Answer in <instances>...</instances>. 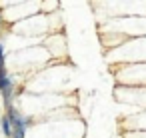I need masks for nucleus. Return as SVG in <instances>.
<instances>
[{
	"instance_id": "obj_1",
	"label": "nucleus",
	"mask_w": 146,
	"mask_h": 138,
	"mask_svg": "<svg viewBox=\"0 0 146 138\" xmlns=\"http://www.w3.org/2000/svg\"><path fill=\"white\" fill-rule=\"evenodd\" d=\"M8 110V118H10V122H12V138H24V132H26V128L30 126V118H22L12 106H8L6 108Z\"/></svg>"
},
{
	"instance_id": "obj_2",
	"label": "nucleus",
	"mask_w": 146,
	"mask_h": 138,
	"mask_svg": "<svg viewBox=\"0 0 146 138\" xmlns=\"http://www.w3.org/2000/svg\"><path fill=\"white\" fill-rule=\"evenodd\" d=\"M0 90L4 94L6 106H10V94H12V78L6 76V72H0Z\"/></svg>"
},
{
	"instance_id": "obj_3",
	"label": "nucleus",
	"mask_w": 146,
	"mask_h": 138,
	"mask_svg": "<svg viewBox=\"0 0 146 138\" xmlns=\"http://www.w3.org/2000/svg\"><path fill=\"white\" fill-rule=\"evenodd\" d=\"M2 132H4V136H12V122H10V118L8 116H4L2 118Z\"/></svg>"
},
{
	"instance_id": "obj_4",
	"label": "nucleus",
	"mask_w": 146,
	"mask_h": 138,
	"mask_svg": "<svg viewBox=\"0 0 146 138\" xmlns=\"http://www.w3.org/2000/svg\"><path fill=\"white\" fill-rule=\"evenodd\" d=\"M0 72H4V48L0 44Z\"/></svg>"
},
{
	"instance_id": "obj_5",
	"label": "nucleus",
	"mask_w": 146,
	"mask_h": 138,
	"mask_svg": "<svg viewBox=\"0 0 146 138\" xmlns=\"http://www.w3.org/2000/svg\"><path fill=\"white\" fill-rule=\"evenodd\" d=\"M0 26H2V16H0Z\"/></svg>"
}]
</instances>
